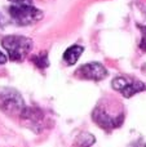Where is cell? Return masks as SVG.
<instances>
[{
  "mask_svg": "<svg viewBox=\"0 0 146 147\" xmlns=\"http://www.w3.org/2000/svg\"><path fill=\"white\" fill-rule=\"evenodd\" d=\"M92 119L100 128L105 130H113L119 128L124 121L123 112H111L106 106L98 105L92 112Z\"/></svg>",
  "mask_w": 146,
  "mask_h": 147,
  "instance_id": "3957f363",
  "label": "cell"
},
{
  "mask_svg": "<svg viewBox=\"0 0 146 147\" xmlns=\"http://www.w3.org/2000/svg\"><path fill=\"white\" fill-rule=\"evenodd\" d=\"M111 86L126 98H131L135 94L146 89V85L142 81L136 80V79H131L128 76H118V78H115L113 80V83H111Z\"/></svg>",
  "mask_w": 146,
  "mask_h": 147,
  "instance_id": "5b68a950",
  "label": "cell"
},
{
  "mask_svg": "<svg viewBox=\"0 0 146 147\" xmlns=\"http://www.w3.org/2000/svg\"><path fill=\"white\" fill-rule=\"evenodd\" d=\"M20 116L27 128L32 129L34 132L40 130L44 121V115L41 112V110L36 109V107H25Z\"/></svg>",
  "mask_w": 146,
  "mask_h": 147,
  "instance_id": "52a82bcc",
  "label": "cell"
},
{
  "mask_svg": "<svg viewBox=\"0 0 146 147\" xmlns=\"http://www.w3.org/2000/svg\"><path fill=\"white\" fill-rule=\"evenodd\" d=\"M9 1L14 3V4H22V3H25L26 0H9Z\"/></svg>",
  "mask_w": 146,
  "mask_h": 147,
  "instance_id": "4fadbf2b",
  "label": "cell"
},
{
  "mask_svg": "<svg viewBox=\"0 0 146 147\" xmlns=\"http://www.w3.org/2000/svg\"><path fill=\"white\" fill-rule=\"evenodd\" d=\"M7 61H8V58H7V56H5L3 52H0V65H4V63H7Z\"/></svg>",
  "mask_w": 146,
  "mask_h": 147,
  "instance_id": "7c38bea8",
  "label": "cell"
},
{
  "mask_svg": "<svg viewBox=\"0 0 146 147\" xmlns=\"http://www.w3.org/2000/svg\"><path fill=\"white\" fill-rule=\"evenodd\" d=\"M23 109V98L16 89L0 88V110L8 115H21Z\"/></svg>",
  "mask_w": 146,
  "mask_h": 147,
  "instance_id": "277c9868",
  "label": "cell"
},
{
  "mask_svg": "<svg viewBox=\"0 0 146 147\" xmlns=\"http://www.w3.org/2000/svg\"><path fill=\"white\" fill-rule=\"evenodd\" d=\"M96 142V138L91 133H80L74 141V147H91Z\"/></svg>",
  "mask_w": 146,
  "mask_h": 147,
  "instance_id": "9c48e42d",
  "label": "cell"
},
{
  "mask_svg": "<svg viewBox=\"0 0 146 147\" xmlns=\"http://www.w3.org/2000/svg\"><path fill=\"white\" fill-rule=\"evenodd\" d=\"M9 16L18 26H28L36 23L43 18V12L34 5L28 4H14L9 8Z\"/></svg>",
  "mask_w": 146,
  "mask_h": 147,
  "instance_id": "7a4b0ae2",
  "label": "cell"
},
{
  "mask_svg": "<svg viewBox=\"0 0 146 147\" xmlns=\"http://www.w3.org/2000/svg\"><path fill=\"white\" fill-rule=\"evenodd\" d=\"M84 52V48L82 45H71L65 51L64 53V61L67 66H72L76 63V61L80 58L82 53Z\"/></svg>",
  "mask_w": 146,
  "mask_h": 147,
  "instance_id": "ba28073f",
  "label": "cell"
},
{
  "mask_svg": "<svg viewBox=\"0 0 146 147\" xmlns=\"http://www.w3.org/2000/svg\"><path fill=\"white\" fill-rule=\"evenodd\" d=\"M140 28H141V34H142L140 48H141L144 52H146V27H140Z\"/></svg>",
  "mask_w": 146,
  "mask_h": 147,
  "instance_id": "8fae6325",
  "label": "cell"
},
{
  "mask_svg": "<svg viewBox=\"0 0 146 147\" xmlns=\"http://www.w3.org/2000/svg\"><path fill=\"white\" fill-rule=\"evenodd\" d=\"M3 26H4V18H3V16L0 14V28H3Z\"/></svg>",
  "mask_w": 146,
  "mask_h": 147,
  "instance_id": "5bb4252c",
  "label": "cell"
},
{
  "mask_svg": "<svg viewBox=\"0 0 146 147\" xmlns=\"http://www.w3.org/2000/svg\"><path fill=\"white\" fill-rule=\"evenodd\" d=\"M31 61H32L34 65H35L36 67H39V69H45V67H48V65H49L47 52H40V53L32 56Z\"/></svg>",
  "mask_w": 146,
  "mask_h": 147,
  "instance_id": "30bf717a",
  "label": "cell"
},
{
  "mask_svg": "<svg viewBox=\"0 0 146 147\" xmlns=\"http://www.w3.org/2000/svg\"><path fill=\"white\" fill-rule=\"evenodd\" d=\"M1 45L7 51L10 61L21 62L32 49V40L21 35H8L3 38Z\"/></svg>",
  "mask_w": 146,
  "mask_h": 147,
  "instance_id": "6da1fadb",
  "label": "cell"
},
{
  "mask_svg": "<svg viewBox=\"0 0 146 147\" xmlns=\"http://www.w3.org/2000/svg\"><path fill=\"white\" fill-rule=\"evenodd\" d=\"M107 70L103 65L100 62H89L75 71V76L83 80H93V81H101L107 76Z\"/></svg>",
  "mask_w": 146,
  "mask_h": 147,
  "instance_id": "8992f818",
  "label": "cell"
}]
</instances>
